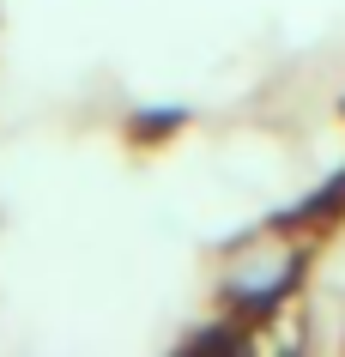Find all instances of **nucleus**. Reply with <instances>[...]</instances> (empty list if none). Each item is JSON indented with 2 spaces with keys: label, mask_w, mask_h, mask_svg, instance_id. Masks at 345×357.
I'll use <instances>...</instances> for the list:
<instances>
[{
  "label": "nucleus",
  "mask_w": 345,
  "mask_h": 357,
  "mask_svg": "<svg viewBox=\"0 0 345 357\" xmlns=\"http://www.w3.org/2000/svg\"><path fill=\"white\" fill-rule=\"evenodd\" d=\"M291 279H297V248H291L285 236H254V243H243L230 255V266H224L230 303H249V309H267Z\"/></svg>",
  "instance_id": "obj_1"
}]
</instances>
